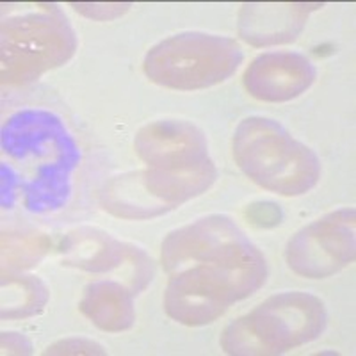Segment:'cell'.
<instances>
[{"mask_svg": "<svg viewBox=\"0 0 356 356\" xmlns=\"http://www.w3.org/2000/svg\"><path fill=\"white\" fill-rule=\"evenodd\" d=\"M355 259V211H340L303 228L289 243V266L298 275L323 278Z\"/></svg>", "mask_w": 356, "mask_h": 356, "instance_id": "5b68a950", "label": "cell"}, {"mask_svg": "<svg viewBox=\"0 0 356 356\" xmlns=\"http://www.w3.org/2000/svg\"><path fill=\"white\" fill-rule=\"evenodd\" d=\"M316 70L300 54L271 52L257 57L244 75L246 88L260 100L282 102L301 95L314 82Z\"/></svg>", "mask_w": 356, "mask_h": 356, "instance_id": "52a82bcc", "label": "cell"}, {"mask_svg": "<svg viewBox=\"0 0 356 356\" xmlns=\"http://www.w3.org/2000/svg\"><path fill=\"white\" fill-rule=\"evenodd\" d=\"M248 218L259 227H275L282 221V211L275 203H253L248 209Z\"/></svg>", "mask_w": 356, "mask_h": 356, "instance_id": "9c48e42d", "label": "cell"}, {"mask_svg": "<svg viewBox=\"0 0 356 356\" xmlns=\"http://www.w3.org/2000/svg\"><path fill=\"white\" fill-rule=\"evenodd\" d=\"M243 59L239 44L209 34H180L162 41L146 57L152 81L175 89H198L232 75Z\"/></svg>", "mask_w": 356, "mask_h": 356, "instance_id": "277c9868", "label": "cell"}, {"mask_svg": "<svg viewBox=\"0 0 356 356\" xmlns=\"http://www.w3.org/2000/svg\"><path fill=\"white\" fill-rule=\"evenodd\" d=\"M234 155L248 177L282 195H303L319 178L316 155L273 120H244L235 134Z\"/></svg>", "mask_w": 356, "mask_h": 356, "instance_id": "7a4b0ae2", "label": "cell"}, {"mask_svg": "<svg viewBox=\"0 0 356 356\" xmlns=\"http://www.w3.org/2000/svg\"><path fill=\"white\" fill-rule=\"evenodd\" d=\"M162 260L168 271L187 260L198 264L173 276L168 287V314L184 324L212 323L266 282V260L227 218L202 219L171 234Z\"/></svg>", "mask_w": 356, "mask_h": 356, "instance_id": "6da1fadb", "label": "cell"}, {"mask_svg": "<svg viewBox=\"0 0 356 356\" xmlns=\"http://www.w3.org/2000/svg\"><path fill=\"white\" fill-rule=\"evenodd\" d=\"M143 161L162 171H191L212 166L203 134L182 122L148 125L136 139Z\"/></svg>", "mask_w": 356, "mask_h": 356, "instance_id": "8992f818", "label": "cell"}, {"mask_svg": "<svg viewBox=\"0 0 356 356\" xmlns=\"http://www.w3.org/2000/svg\"><path fill=\"white\" fill-rule=\"evenodd\" d=\"M324 307L308 294L275 296L225 330L221 344L232 355H278L321 335Z\"/></svg>", "mask_w": 356, "mask_h": 356, "instance_id": "3957f363", "label": "cell"}, {"mask_svg": "<svg viewBox=\"0 0 356 356\" xmlns=\"http://www.w3.org/2000/svg\"><path fill=\"white\" fill-rule=\"evenodd\" d=\"M81 310L89 319H93L97 326L107 332H122L134 323V312L130 296L118 284H98L86 289Z\"/></svg>", "mask_w": 356, "mask_h": 356, "instance_id": "ba28073f", "label": "cell"}]
</instances>
